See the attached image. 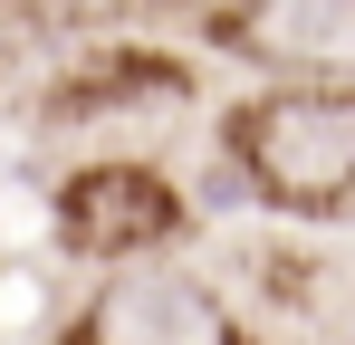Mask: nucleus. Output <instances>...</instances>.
Returning a JSON list of instances; mask_svg holds the SVG:
<instances>
[{
    "mask_svg": "<svg viewBox=\"0 0 355 345\" xmlns=\"http://www.w3.org/2000/svg\"><path fill=\"white\" fill-rule=\"evenodd\" d=\"M231 154L297 221H327L355 202V87H269L231 115Z\"/></svg>",
    "mask_w": 355,
    "mask_h": 345,
    "instance_id": "obj_1",
    "label": "nucleus"
},
{
    "mask_svg": "<svg viewBox=\"0 0 355 345\" xmlns=\"http://www.w3.org/2000/svg\"><path fill=\"white\" fill-rule=\"evenodd\" d=\"M67 345H250L231 326V307L182 269H116L87 297V317L67 326Z\"/></svg>",
    "mask_w": 355,
    "mask_h": 345,
    "instance_id": "obj_2",
    "label": "nucleus"
},
{
    "mask_svg": "<svg viewBox=\"0 0 355 345\" xmlns=\"http://www.w3.org/2000/svg\"><path fill=\"white\" fill-rule=\"evenodd\" d=\"M182 230V192L154 163H87L58 192V240L87 259H144Z\"/></svg>",
    "mask_w": 355,
    "mask_h": 345,
    "instance_id": "obj_3",
    "label": "nucleus"
},
{
    "mask_svg": "<svg viewBox=\"0 0 355 345\" xmlns=\"http://www.w3.org/2000/svg\"><path fill=\"white\" fill-rule=\"evenodd\" d=\"M211 39L269 57V67H327V77H355V0H269V10H221Z\"/></svg>",
    "mask_w": 355,
    "mask_h": 345,
    "instance_id": "obj_4",
    "label": "nucleus"
}]
</instances>
